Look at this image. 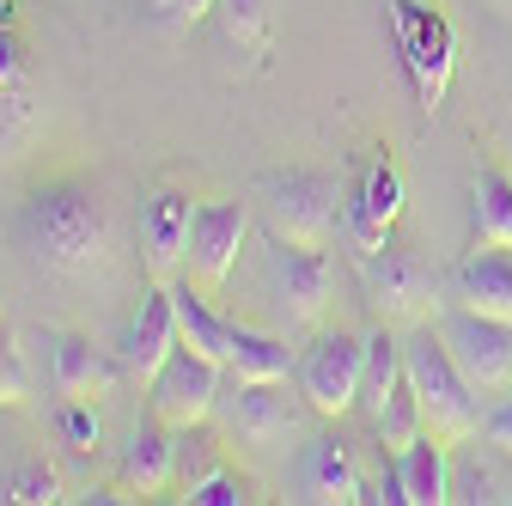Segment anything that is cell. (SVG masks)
Masks as SVG:
<instances>
[{
  "label": "cell",
  "instance_id": "cell-15",
  "mask_svg": "<svg viewBox=\"0 0 512 506\" xmlns=\"http://www.w3.org/2000/svg\"><path fill=\"white\" fill-rule=\"evenodd\" d=\"M452 299L482 318H506L512 324V244H482L464 250V263L452 269Z\"/></svg>",
  "mask_w": 512,
  "mask_h": 506
},
{
  "label": "cell",
  "instance_id": "cell-33",
  "mask_svg": "<svg viewBox=\"0 0 512 506\" xmlns=\"http://www.w3.org/2000/svg\"><path fill=\"white\" fill-rule=\"evenodd\" d=\"M214 7H220V0H183V13H177V19H183V25H202Z\"/></svg>",
  "mask_w": 512,
  "mask_h": 506
},
{
  "label": "cell",
  "instance_id": "cell-28",
  "mask_svg": "<svg viewBox=\"0 0 512 506\" xmlns=\"http://www.w3.org/2000/svg\"><path fill=\"white\" fill-rule=\"evenodd\" d=\"M220 7H226L232 43H256V37H263V25H269V0H220Z\"/></svg>",
  "mask_w": 512,
  "mask_h": 506
},
{
  "label": "cell",
  "instance_id": "cell-18",
  "mask_svg": "<svg viewBox=\"0 0 512 506\" xmlns=\"http://www.w3.org/2000/svg\"><path fill=\"white\" fill-rule=\"evenodd\" d=\"M122 488L128 494H165V488H177V433L165 421L135 427V439H128V452H122Z\"/></svg>",
  "mask_w": 512,
  "mask_h": 506
},
{
  "label": "cell",
  "instance_id": "cell-16",
  "mask_svg": "<svg viewBox=\"0 0 512 506\" xmlns=\"http://www.w3.org/2000/svg\"><path fill=\"white\" fill-rule=\"evenodd\" d=\"M299 500H317V506H354L366 500V476L354 464V452L342 446L336 433H317L305 458H299Z\"/></svg>",
  "mask_w": 512,
  "mask_h": 506
},
{
  "label": "cell",
  "instance_id": "cell-4",
  "mask_svg": "<svg viewBox=\"0 0 512 506\" xmlns=\"http://www.w3.org/2000/svg\"><path fill=\"white\" fill-rule=\"evenodd\" d=\"M305 415H311V403H305V391H287V378H238V391L220 397L226 439L232 446H256V452H287Z\"/></svg>",
  "mask_w": 512,
  "mask_h": 506
},
{
  "label": "cell",
  "instance_id": "cell-10",
  "mask_svg": "<svg viewBox=\"0 0 512 506\" xmlns=\"http://www.w3.org/2000/svg\"><path fill=\"white\" fill-rule=\"evenodd\" d=\"M269 293H275L281 318L293 330L324 324V311H330V263H324V250L269 238Z\"/></svg>",
  "mask_w": 512,
  "mask_h": 506
},
{
  "label": "cell",
  "instance_id": "cell-13",
  "mask_svg": "<svg viewBox=\"0 0 512 506\" xmlns=\"http://www.w3.org/2000/svg\"><path fill=\"white\" fill-rule=\"evenodd\" d=\"M403 214V171L391 165V153H378L366 165V177L354 183V196H348V214H342V232L354 238V250L366 257V250L378 244H391V226Z\"/></svg>",
  "mask_w": 512,
  "mask_h": 506
},
{
  "label": "cell",
  "instance_id": "cell-5",
  "mask_svg": "<svg viewBox=\"0 0 512 506\" xmlns=\"http://www.w3.org/2000/svg\"><path fill=\"white\" fill-rule=\"evenodd\" d=\"M360 287H366V305L378 311L391 330H415L427 318H439V299H433V269L415 257V250H397V244H378L360 257Z\"/></svg>",
  "mask_w": 512,
  "mask_h": 506
},
{
  "label": "cell",
  "instance_id": "cell-27",
  "mask_svg": "<svg viewBox=\"0 0 512 506\" xmlns=\"http://www.w3.org/2000/svg\"><path fill=\"white\" fill-rule=\"evenodd\" d=\"M55 427H61V446H74V452H92V446H98V433H104L98 403H74V397H61Z\"/></svg>",
  "mask_w": 512,
  "mask_h": 506
},
{
  "label": "cell",
  "instance_id": "cell-35",
  "mask_svg": "<svg viewBox=\"0 0 512 506\" xmlns=\"http://www.w3.org/2000/svg\"><path fill=\"white\" fill-rule=\"evenodd\" d=\"M494 7H512V0H494Z\"/></svg>",
  "mask_w": 512,
  "mask_h": 506
},
{
  "label": "cell",
  "instance_id": "cell-14",
  "mask_svg": "<svg viewBox=\"0 0 512 506\" xmlns=\"http://www.w3.org/2000/svg\"><path fill=\"white\" fill-rule=\"evenodd\" d=\"M189 226H196V196L189 189H153L141 208V257L153 281H171L189 257Z\"/></svg>",
  "mask_w": 512,
  "mask_h": 506
},
{
  "label": "cell",
  "instance_id": "cell-3",
  "mask_svg": "<svg viewBox=\"0 0 512 506\" xmlns=\"http://www.w3.org/2000/svg\"><path fill=\"white\" fill-rule=\"evenodd\" d=\"M263 214H269V238L324 250L336 238L348 202H342L336 177H324V171H275L263 183Z\"/></svg>",
  "mask_w": 512,
  "mask_h": 506
},
{
  "label": "cell",
  "instance_id": "cell-25",
  "mask_svg": "<svg viewBox=\"0 0 512 506\" xmlns=\"http://www.w3.org/2000/svg\"><path fill=\"white\" fill-rule=\"evenodd\" d=\"M226 464H220V452L202 439V427H189V433H177V488H183V500L196 494L202 482H214Z\"/></svg>",
  "mask_w": 512,
  "mask_h": 506
},
{
  "label": "cell",
  "instance_id": "cell-23",
  "mask_svg": "<svg viewBox=\"0 0 512 506\" xmlns=\"http://www.w3.org/2000/svg\"><path fill=\"white\" fill-rule=\"evenodd\" d=\"M397 378H403V336L384 324V330L366 336V372H360V415H366V421L378 415L384 397L397 391Z\"/></svg>",
  "mask_w": 512,
  "mask_h": 506
},
{
  "label": "cell",
  "instance_id": "cell-1",
  "mask_svg": "<svg viewBox=\"0 0 512 506\" xmlns=\"http://www.w3.org/2000/svg\"><path fill=\"white\" fill-rule=\"evenodd\" d=\"M110 208L86 183H49L31 189L19 208V244L49 281H86L110 263Z\"/></svg>",
  "mask_w": 512,
  "mask_h": 506
},
{
  "label": "cell",
  "instance_id": "cell-2",
  "mask_svg": "<svg viewBox=\"0 0 512 506\" xmlns=\"http://www.w3.org/2000/svg\"><path fill=\"white\" fill-rule=\"evenodd\" d=\"M403 378L415 385L421 421H427V433L439 439V446H464V439L482 427V409H476L482 397L470 391V378L458 372V360L445 354L439 324H415L403 336Z\"/></svg>",
  "mask_w": 512,
  "mask_h": 506
},
{
  "label": "cell",
  "instance_id": "cell-9",
  "mask_svg": "<svg viewBox=\"0 0 512 506\" xmlns=\"http://www.w3.org/2000/svg\"><path fill=\"white\" fill-rule=\"evenodd\" d=\"M360 372H366V336H348V330L317 336L299 354V391H305L311 415L342 421L348 409H360Z\"/></svg>",
  "mask_w": 512,
  "mask_h": 506
},
{
  "label": "cell",
  "instance_id": "cell-30",
  "mask_svg": "<svg viewBox=\"0 0 512 506\" xmlns=\"http://www.w3.org/2000/svg\"><path fill=\"white\" fill-rule=\"evenodd\" d=\"M244 500H250V488H244L232 470H220L214 482H202L196 494H189V506H244Z\"/></svg>",
  "mask_w": 512,
  "mask_h": 506
},
{
  "label": "cell",
  "instance_id": "cell-26",
  "mask_svg": "<svg viewBox=\"0 0 512 506\" xmlns=\"http://www.w3.org/2000/svg\"><path fill=\"white\" fill-rule=\"evenodd\" d=\"M0 500H25V506H55L61 500V476L43 458H25L7 482H0Z\"/></svg>",
  "mask_w": 512,
  "mask_h": 506
},
{
  "label": "cell",
  "instance_id": "cell-21",
  "mask_svg": "<svg viewBox=\"0 0 512 506\" xmlns=\"http://www.w3.org/2000/svg\"><path fill=\"white\" fill-rule=\"evenodd\" d=\"M116 385V366L86 342V336H61L55 342V391L74 403H104Z\"/></svg>",
  "mask_w": 512,
  "mask_h": 506
},
{
  "label": "cell",
  "instance_id": "cell-32",
  "mask_svg": "<svg viewBox=\"0 0 512 506\" xmlns=\"http://www.w3.org/2000/svg\"><path fill=\"white\" fill-rule=\"evenodd\" d=\"M482 433L494 439L500 452H512V391H506V397H500V403H494V409L482 415Z\"/></svg>",
  "mask_w": 512,
  "mask_h": 506
},
{
  "label": "cell",
  "instance_id": "cell-12",
  "mask_svg": "<svg viewBox=\"0 0 512 506\" xmlns=\"http://www.w3.org/2000/svg\"><path fill=\"white\" fill-rule=\"evenodd\" d=\"M177 348H183V330H177V293H171V281H153V287L141 293V305H135V318H128L122 342H116L122 372L147 385V378H153Z\"/></svg>",
  "mask_w": 512,
  "mask_h": 506
},
{
  "label": "cell",
  "instance_id": "cell-29",
  "mask_svg": "<svg viewBox=\"0 0 512 506\" xmlns=\"http://www.w3.org/2000/svg\"><path fill=\"white\" fill-rule=\"evenodd\" d=\"M25 360H19V348H13V336L0 330V409H13V403H25Z\"/></svg>",
  "mask_w": 512,
  "mask_h": 506
},
{
  "label": "cell",
  "instance_id": "cell-19",
  "mask_svg": "<svg viewBox=\"0 0 512 506\" xmlns=\"http://www.w3.org/2000/svg\"><path fill=\"white\" fill-rule=\"evenodd\" d=\"M397 488H403V506H445L452 500V446H439L433 433L403 446L397 452Z\"/></svg>",
  "mask_w": 512,
  "mask_h": 506
},
{
  "label": "cell",
  "instance_id": "cell-6",
  "mask_svg": "<svg viewBox=\"0 0 512 506\" xmlns=\"http://www.w3.org/2000/svg\"><path fill=\"white\" fill-rule=\"evenodd\" d=\"M391 13H397V43H403V68L415 80V98H421V110H439L445 86H452V68H458V31L427 0H391Z\"/></svg>",
  "mask_w": 512,
  "mask_h": 506
},
{
  "label": "cell",
  "instance_id": "cell-7",
  "mask_svg": "<svg viewBox=\"0 0 512 506\" xmlns=\"http://www.w3.org/2000/svg\"><path fill=\"white\" fill-rule=\"evenodd\" d=\"M433 324H439L445 354L458 360V372L470 378L476 397H506L512 391V324L506 318H482V311L452 305Z\"/></svg>",
  "mask_w": 512,
  "mask_h": 506
},
{
  "label": "cell",
  "instance_id": "cell-24",
  "mask_svg": "<svg viewBox=\"0 0 512 506\" xmlns=\"http://www.w3.org/2000/svg\"><path fill=\"white\" fill-rule=\"evenodd\" d=\"M372 433H378V446L384 452H403V446H415V439L427 433V421H421V397H415V385L409 378H397V391L378 403V415H372Z\"/></svg>",
  "mask_w": 512,
  "mask_h": 506
},
{
  "label": "cell",
  "instance_id": "cell-22",
  "mask_svg": "<svg viewBox=\"0 0 512 506\" xmlns=\"http://www.w3.org/2000/svg\"><path fill=\"white\" fill-rule=\"evenodd\" d=\"M470 220H476V238H482V244H512V177H506L500 165H482V171H476Z\"/></svg>",
  "mask_w": 512,
  "mask_h": 506
},
{
  "label": "cell",
  "instance_id": "cell-20",
  "mask_svg": "<svg viewBox=\"0 0 512 506\" xmlns=\"http://www.w3.org/2000/svg\"><path fill=\"white\" fill-rule=\"evenodd\" d=\"M171 293H177V330H183V342L196 348V354H208V360H220V366H232V354L244 342V324L220 318L196 287H171Z\"/></svg>",
  "mask_w": 512,
  "mask_h": 506
},
{
  "label": "cell",
  "instance_id": "cell-17",
  "mask_svg": "<svg viewBox=\"0 0 512 506\" xmlns=\"http://www.w3.org/2000/svg\"><path fill=\"white\" fill-rule=\"evenodd\" d=\"M452 500L464 506H506L512 500V452L476 427L464 446H452Z\"/></svg>",
  "mask_w": 512,
  "mask_h": 506
},
{
  "label": "cell",
  "instance_id": "cell-34",
  "mask_svg": "<svg viewBox=\"0 0 512 506\" xmlns=\"http://www.w3.org/2000/svg\"><path fill=\"white\" fill-rule=\"evenodd\" d=\"M147 7H153L159 19H177V13H183V0H147Z\"/></svg>",
  "mask_w": 512,
  "mask_h": 506
},
{
  "label": "cell",
  "instance_id": "cell-11",
  "mask_svg": "<svg viewBox=\"0 0 512 506\" xmlns=\"http://www.w3.org/2000/svg\"><path fill=\"white\" fill-rule=\"evenodd\" d=\"M244 238H250V208L244 202H196V226H189V281L196 287H226V275L244 257Z\"/></svg>",
  "mask_w": 512,
  "mask_h": 506
},
{
  "label": "cell",
  "instance_id": "cell-31",
  "mask_svg": "<svg viewBox=\"0 0 512 506\" xmlns=\"http://www.w3.org/2000/svg\"><path fill=\"white\" fill-rule=\"evenodd\" d=\"M19 80H25L19 43H13V31H7V25H0V98H13V92H19Z\"/></svg>",
  "mask_w": 512,
  "mask_h": 506
},
{
  "label": "cell",
  "instance_id": "cell-8",
  "mask_svg": "<svg viewBox=\"0 0 512 506\" xmlns=\"http://www.w3.org/2000/svg\"><path fill=\"white\" fill-rule=\"evenodd\" d=\"M220 378L226 366L196 354V348H177L153 378H147V403H153V421H165L171 433H189V427H208L220 415Z\"/></svg>",
  "mask_w": 512,
  "mask_h": 506
}]
</instances>
